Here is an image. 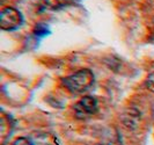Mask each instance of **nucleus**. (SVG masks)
<instances>
[{
	"mask_svg": "<svg viewBox=\"0 0 154 145\" xmlns=\"http://www.w3.org/2000/svg\"><path fill=\"white\" fill-rule=\"evenodd\" d=\"M94 79L95 77L91 70L82 69L77 71L75 73H72L69 76L63 78L62 84L71 93L81 94L92 87L94 84Z\"/></svg>",
	"mask_w": 154,
	"mask_h": 145,
	"instance_id": "obj_1",
	"label": "nucleus"
},
{
	"mask_svg": "<svg viewBox=\"0 0 154 145\" xmlns=\"http://www.w3.org/2000/svg\"><path fill=\"white\" fill-rule=\"evenodd\" d=\"M22 13L14 7H5L0 12V27L2 30H16L23 24Z\"/></svg>",
	"mask_w": 154,
	"mask_h": 145,
	"instance_id": "obj_2",
	"label": "nucleus"
},
{
	"mask_svg": "<svg viewBox=\"0 0 154 145\" xmlns=\"http://www.w3.org/2000/svg\"><path fill=\"white\" fill-rule=\"evenodd\" d=\"M99 102L94 96H84L74 105V114L78 118H87L96 114Z\"/></svg>",
	"mask_w": 154,
	"mask_h": 145,
	"instance_id": "obj_3",
	"label": "nucleus"
},
{
	"mask_svg": "<svg viewBox=\"0 0 154 145\" xmlns=\"http://www.w3.org/2000/svg\"><path fill=\"white\" fill-rule=\"evenodd\" d=\"M29 139L32 145H59L57 137L50 132H38Z\"/></svg>",
	"mask_w": 154,
	"mask_h": 145,
	"instance_id": "obj_4",
	"label": "nucleus"
},
{
	"mask_svg": "<svg viewBox=\"0 0 154 145\" xmlns=\"http://www.w3.org/2000/svg\"><path fill=\"white\" fill-rule=\"evenodd\" d=\"M139 113L136 109H128L123 115V122L128 128H134L139 121Z\"/></svg>",
	"mask_w": 154,
	"mask_h": 145,
	"instance_id": "obj_5",
	"label": "nucleus"
},
{
	"mask_svg": "<svg viewBox=\"0 0 154 145\" xmlns=\"http://www.w3.org/2000/svg\"><path fill=\"white\" fill-rule=\"evenodd\" d=\"M34 34L38 37H43V36H46L49 34V29L48 27L44 26V24H37L35 28H34Z\"/></svg>",
	"mask_w": 154,
	"mask_h": 145,
	"instance_id": "obj_6",
	"label": "nucleus"
},
{
	"mask_svg": "<svg viewBox=\"0 0 154 145\" xmlns=\"http://www.w3.org/2000/svg\"><path fill=\"white\" fill-rule=\"evenodd\" d=\"M145 85H146L148 91H151L152 93H154V72L149 73V74L147 76L146 80H145Z\"/></svg>",
	"mask_w": 154,
	"mask_h": 145,
	"instance_id": "obj_7",
	"label": "nucleus"
},
{
	"mask_svg": "<svg viewBox=\"0 0 154 145\" xmlns=\"http://www.w3.org/2000/svg\"><path fill=\"white\" fill-rule=\"evenodd\" d=\"M13 145H32L30 142V139L27 137H20V138H16L14 140Z\"/></svg>",
	"mask_w": 154,
	"mask_h": 145,
	"instance_id": "obj_8",
	"label": "nucleus"
},
{
	"mask_svg": "<svg viewBox=\"0 0 154 145\" xmlns=\"http://www.w3.org/2000/svg\"><path fill=\"white\" fill-rule=\"evenodd\" d=\"M108 145H122V142H121L119 137H115V138H112V139L109 142Z\"/></svg>",
	"mask_w": 154,
	"mask_h": 145,
	"instance_id": "obj_9",
	"label": "nucleus"
},
{
	"mask_svg": "<svg viewBox=\"0 0 154 145\" xmlns=\"http://www.w3.org/2000/svg\"><path fill=\"white\" fill-rule=\"evenodd\" d=\"M152 112H153V116H154V106H153V108H152Z\"/></svg>",
	"mask_w": 154,
	"mask_h": 145,
	"instance_id": "obj_10",
	"label": "nucleus"
}]
</instances>
